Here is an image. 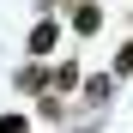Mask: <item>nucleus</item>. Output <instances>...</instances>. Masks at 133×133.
<instances>
[{
  "instance_id": "1",
  "label": "nucleus",
  "mask_w": 133,
  "mask_h": 133,
  "mask_svg": "<svg viewBox=\"0 0 133 133\" xmlns=\"http://www.w3.org/2000/svg\"><path fill=\"white\" fill-rule=\"evenodd\" d=\"M55 42H61V24H55V18H42V24L30 30V55H55Z\"/></svg>"
},
{
  "instance_id": "2",
  "label": "nucleus",
  "mask_w": 133,
  "mask_h": 133,
  "mask_svg": "<svg viewBox=\"0 0 133 133\" xmlns=\"http://www.w3.org/2000/svg\"><path fill=\"white\" fill-rule=\"evenodd\" d=\"M97 24H103V12L91 6V0H79V12H73V30H85V36H91Z\"/></svg>"
},
{
  "instance_id": "3",
  "label": "nucleus",
  "mask_w": 133,
  "mask_h": 133,
  "mask_svg": "<svg viewBox=\"0 0 133 133\" xmlns=\"http://www.w3.org/2000/svg\"><path fill=\"white\" fill-rule=\"evenodd\" d=\"M79 85V66H55V91H73Z\"/></svg>"
},
{
  "instance_id": "4",
  "label": "nucleus",
  "mask_w": 133,
  "mask_h": 133,
  "mask_svg": "<svg viewBox=\"0 0 133 133\" xmlns=\"http://www.w3.org/2000/svg\"><path fill=\"white\" fill-rule=\"evenodd\" d=\"M0 133H24V115H0Z\"/></svg>"
},
{
  "instance_id": "5",
  "label": "nucleus",
  "mask_w": 133,
  "mask_h": 133,
  "mask_svg": "<svg viewBox=\"0 0 133 133\" xmlns=\"http://www.w3.org/2000/svg\"><path fill=\"white\" fill-rule=\"evenodd\" d=\"M115 73H133V42H127V49L115 55Z\"/></svg>"
},
{
  "instance_id": "6",
  "label": "nucleus",
  "mask_w": 133,
  "mask_h": 133,
  "mask_svg": "<svg viewBox=\"0 0 133 133\" xmlns=\"http://www.w3.org/2000/svg\"><path fill=\"white\" fill-rule=\"evenodd\" d=\"M73 6H79V0H73Z\"/></svg>"
}]
</instances>
